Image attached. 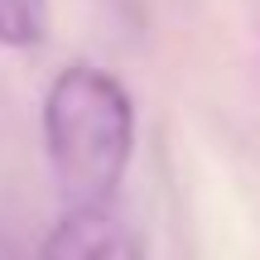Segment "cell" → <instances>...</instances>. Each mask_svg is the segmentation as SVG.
<instances>
[{
  "label": "cell",
  "mask_w": 260,
  "mask_h": 260,
  "mask_svg": "<svg viewBox=\"0 0 260 260\" xmlns=\"http://www.w3.org/2000/svg\"><path fill=\"white\" fill-rule=\"evenodd\" d=\"M44 149L68 207H111L135 149L130 92L106 68H63L44 96Z\"/></svg>",
  "instance_id": "1"
},
{
  "label": "cell",
  "mask_w": 260,
  "mask_h": 260,
  "mask_svg": "<svg viewBox=\"0 0 260 260\" xmlns=\"http://www.w3.org/2000/svg\"><path fill=\"white\" fill-rule=\"evenodd\" d=\"M39 260H145V241L116 207H68Z\"/></svg>",
  "instance_id": "2"
},
{
  "label": "cell",
  "mask_w": 260,
  "mask_h": 260,
  "mask_svg": "<svg viewBox=\"0 0 260 260\" xmlns=\"http://www.w3.org/2000/svg\"><path fill=\"white\" fill-rule=\"evenodd\" d=\"M48 29V0H0V44L34 48Z\"/></svg>",
  "instance_id": "3"
}]
</instances>
